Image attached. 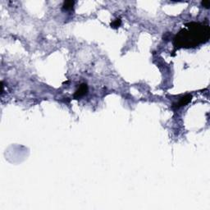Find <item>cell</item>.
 <instances>
[{
    "mask_svg": "<svg viewBox=\"0 0 210 210\" xmlns=\"http://www.w3.org/2000/svg\"><path fill=\"white\" fill-rule=\"evenodd\" d=\"M209 26L202 23L190 22L178 32L173 39L176 48H195L209 39Z\"/></svg>",
    "mask_w": 210,
    "mask_h": 210,
    "instance_id": "6da1fadb",
    "label": "cell"
},
{
    "mask_svg": "<svg viewBox=\"0 0 210 210\" xmlns=\"http://www.w3.org/2000/svg\"><path fill=\"white\" fill-rule=\"evenodd\" d=\"M88 90H89V88H88L87 84H85V83H82V84L80 85L79 87H78V89L76 90L75 94H74V98L78 99V98H82L83 96L87 94Z\"/></svg>",
    "mask_w": 210,
    "mask_h": 210,
    "instance_id": "7a4b0ae2",
    "label": "cell"
},
{
    "mask_svg": "<svg viewBox=\"0 0 210 210\" xmlns=\"http://www.w3.org/2000/svg\"><path fill=\"white\" fill-rule=\"evenodd\" d=\"M192 96L190 95V94H187V95H185L184 97H182L180 100L178 101L177 103H176L173 104V107H176V108H179V107H182V106H186V104L191 101Z\"/></svg>",
    "mask_w": 210,
    "mask_h": 210,
    "instance_id": "3957f363",
    "label": "cell"
},
{
    "mask_svg": "<svg viewBox=\"0 0 210 210\" xmlns=\"http://www.w3.org/2000/svg\"><path fill=\"white\" fill-rule=\"evenodd\" d=\"M75 2L74 1H65L63 4V11H70L73 9Z\"/></svg>",
    "mask_w": 210,
    "mask_h": 210,
    "instance_id": "277c9868",
    "label": "cell"
},
{
    "mask_svg": "<svg viewBox=\"0 0 210 210\" xmlns=\"http://www.w3.org/2000/svg\"><path fill=\"white\" fill-rule=\"evenodd\" d=\"M121 19L117 18V19H115L114 21H112V22H111V25H110V26H111L112 28L117 29L120 26H121Z\"/></svg>",
    "mask_w": 210,
    "mask_h": 210,
    "instance_id": "5b68a950",
    "label": "cell"
},
{
    "mask_svg": "<svg viewBox=\"0 0 210 210\" xmlns=\"http://www.w3.org/2000/svg\"><path fill=\"white\" fill-rule=\"evenodd\" d=\"M201 3H202V5H203L204 7H206V8H209V7H210L209 1H203Z\"/></svg>",
    "mask_w": 210,
    "mask_h": 210,
    "instance_id": "8992f818",
    "label": "cell"
}]
</instances>
